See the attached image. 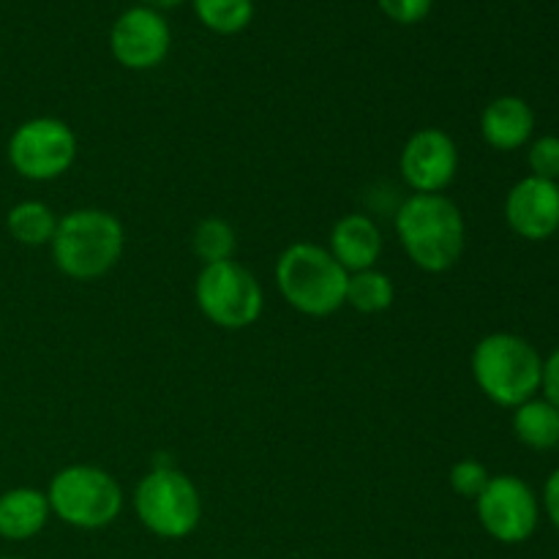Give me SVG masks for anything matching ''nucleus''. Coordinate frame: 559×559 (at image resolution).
Listing matches in <instances>:
<instances>
[{
  "label": "nucleus",
  "instance_id": "19",
  "mask_svg": "<svg viewBox=\"0 0 559 559\" xmlns=\"http://www.w3.org/2000/svg\"><path fill=\"white\" fill-rule=\"evenodd\" d=\"M191 249H194L197 260L202 265H216V262H227L235 257L238 249V235L235 227L222 216L202 218L191 235Z\"/></svg>",
  "mask_w": 559,
  "mask_h": 559
},
{
  "label": "nucleus",
  "instance_id": "7",
  "mask_svg": "<svg viewBox=\"0 0 559 559\" xmlns=\"http://www.w3.org/2000/svg\"><path fill=\"white\" fill-rule=\"evenodd\" d=\"M194 300L202 317L224 331H243L262 317L265 293L249 267L227 260L202 265L194 282Z\"/></svg>",
  "mask_w": 559,
  "mask_h": 559
},
{
  "label": "nucleus",
  "instance_id": "13",
  "mask_svg": "<svg viewBox=\"0 0 559 559\" xmlns=\"http://www.w3.org/2000/svg\"><path fill=\"white\" fill-rule=\"evenodd\" d=\"M382 246L385 243H382V233L374 218L366 216V213H349V216H342L333 224L328 251L344 271L358 273L377 267L382 257Z\"/></svg>",
  "mask_w": 559,
  "mask_h": 559
},
{
  "label": "nucleus",
  "instance_id": "4",
  "mask_svg": "<svg viewBox=\"0 0 559 559\" xmlns=\"http://www.w3.org/2000/svg\"><path fill=\"white\" fill-rule=\"evenodd\" d=\"M349 273L320 243L287 246L276 260V284L282 298L306 317L336 314L347 298Z\"/></svg>",
  "mask_w": 559,
  "mask_h": 559
},
{
  "label": "nucleus",
  "instance_id": "26",
  "mask_svg": "<svg viewBox=\"0 0 559 559\" xmlns=\"http://www.w3.org/2000/svg\"><path fill=\"white\" fill-rule=\"evenodd\" d=\"M183 0H142V5H151V9H173V5H180Z\"/></svg>",
  "mask_w": 559,
  "mask_h": 559
},
{
  "label": "nucleus",
  "instance_id": "10",
  "mask_svg": "<svg viewBox=\"0 0 559 559\" xmlns=\"http://www.w3.org/2000/svg\"><path fill=\"white\" fill-rule=\"evenodd\" d=\"M173 47V33L164 14L151 5L126 9L109 31L115 60L131 71H147L164 63Z\"/></svg>",
  "mask_w": 559,
  "mask_h": 559
},
{
  "label": "nucleus",
  "instance_id": "15",
  "mask_svg": "<svg viewBox=\"0 0 559 559\" xmlns=\"http://www.w3.org/2000/svg\"><path fill=\"white\" fill-rule=\"evenodd\" d=\"M49 500L47 491L33 486H16L0 495V538L3 540H31L47 527Z\"/></svg>",
  "mask_w": 559,
  "mask_h": 559
},
{
  "label": "nucleus",
  "instance_id": "9",
  "mask_svg": "<svg viewBox=\"0 0 559 559\" xmlns=\"http://www.w3.org/2000/svg\"><path fill=\"white\" fill-rule=\"evenodd\" d=\"M480 527L506 546L530 540L540 522V500L519 475H491L489 486L475 500Z\"/></svg>",
  "mask_w": 559,
  "mask_h": 559
},
{
  "label": "nucleus",
  "instance_id": "21",
  "mask_svg": "<svg viewBox=\"0 0 559 559\" xmlns=\"http://www.w3.org/2000/svg\"><path fill=\"white\" fill-rule=\"evenodd\" d=\"M491 473L486 469V464L475 462V459H462L451 467V475H448V484L464 500H478L480 491L489 486Z\"/></svg>",
  "mask_w": 559,
  "mask_h": 559
},
{
  "label": "nucleus",
  "instance_id": "24",
  "mask_svg": "<svg viewBox=\"0 0 559 559\" xmlns=\"http://www.w3.org/2000/svg\"><path fill=\"white\" fill-rule=\"evenodd\" d=\"M540 393L546 402L559 407V347L549 358H544V369H540Z\"/></svg>",
  "mask_w": 559,
  "mask_h": 559
},
{
  "label": "nucleus",
  "instance_id": "20",
  "mask_svg": "<svg viewBox=\"0 0 559 559\" xmlns=\"http://www.w3.org/2000/svg\"><path fill=\"white\" fill-rule=\"evenodd\" d=\"M191 3L197 20L218 36H235L254 20V0H191Z\"/></svg>",
  "mask_w": 559,
  "mask_h": 559
},
{
  "label": "nucleus",
  "instance_id": "18",
  "mask_svg": "<svg viewBox=\"0 0 559 559\" xmlns=\"http://www.w3.org/2000/svg\"><path fill=\"white\" fill-rule=\"evenodd\" d=\"M393 298H396V287L388 273L377 271V267L349 273L347 298H344V306L349 309L360 311V314H382L391 309Z\"/></svg>",
  "mask_w": 559,
  "mask_h": 559
},
{
  "label": "nucleus",
  "instance_id": "2",
  "mask_svg": "<svg viewBox=\"0 0 559 559\" xmlns=\"http://www.w3.org/2000/svg\"><path fill=\"white\" fill-rule=\"evenodd\" d=\"M123 249V222L102 207H80L60 216L49 243L55 267L74 282H96L107 276L120 262Z\"/></svg>",
  "mask_w": 559,
  "mask_h": 559
},
{
  "label": "nucleus",
  "instance_id": "23",
  "mask_svg": "<svg viewBox=\"0 0 559 559\" xmlns=\"http://www.w3.org/2000/svg\"><path fill=\"white\" fill-rule=\"evenodd\" d=\"M377 3H380L382 14L391 16L399 25H415L429 16L435 0H377Z\"/></svg>",
  "mask_w": 559,
  "mask_h": 559
},
{
  "label": "nucleus",
  "instance_id": "8",
  "mask_svg": "<svg viewBox=\"0 0 559 559\" xmlns=\"http://www.w3.org/2000/svg\"><path fill=\"white\" fill-rule=\"evenodd\" d=\"M5 156L20 178L49 183L69 173L76 162V134L60 118H31L11 131Z\"/></svg>",
  "mask_w": 559,
  "mask_h": 559
},
{
  "label": "nucleus",
  "instance_id": "17",
  "mask_svg": "<svg viewBox=\"0 0 559 559\" xmlns=\"http://www.w3.org/2000/svg\"><path fill=\"white\" fill-rule=\"evenodd\" d=\"M58 222V213H55L47 202L38 200L16 202V205L5 213V229H9L11 238L22 246H31V249L52 243Z\"/></svg>",
  "mask_w": 559,
  "mask_h": 559
},
{
  "label": "nucleus",
  "instance_id": "12",
  "mask_svg": "<svg viewBox=\"0 0 559 559\" xmlns=\"http://www.w3.org/2000/svg\"><path fill=\"white\" fill-rule=\"evenodd\" d=\"M506 222L519 238L544 243L559 233V186L527 175L506 197Z\"/></svg>",
  "mask_w": 559,
  "mask_h": 559
},
{
  "label": "nucleus",
  "instance_id": "16",
  "mask_svg": "<svg viewBox=\"0 0 559 559\" xmlns=\"http://www.w3.org/2000/svg\"><path fill=\"white\" fill-rule=\"evenodd\" d=\"M513 435L533 451H555L559 448V407L544 396L519 404L513 409Z\"/></svg>",
  "mask_w": 559,
  "mask_h": 559
},
{
  "label": "nucleus",
  "instance_id": "5",
  "mask_svg": "<svg viewBox=\"0 0 559 559\" xmlns=\"http://www.w3.org/2000/svg\"><path fill=\"white\" fill-rule=\"evenodd\" d=\"M134 513L156 538L180 540L200 527L202 497L183 469L156 464L134 486Z\"/></svg>",
  "mask_w": 559,
  "mask_h": 559
},
{
  "label": "nucleus",
  "instance_id": "22",
  "mask_svg": "<svg viewBox=\"0 0 559 559\" xmlns=\"http://www.w3.org/2000/svg\"><path fill=\"white\" fill-rule=\"evenodd\" d=\"M530 175L540 180H559V136L544 134L530 142L527 151Z\"/></svg>",
  "mask_w": 559,
  "mask_h": 559
},
{
  "label": "nucleus",
  "instance_id": "25",
  "mask_svg": "<svg viewBox=\"0 0 559 559\" xmlns=\"http://www.w3.org/2000/svg\"><path fill=\"white\" fill-rule=\"evenodd\" d=\"M540 502H544V511H546V516H549V522L559 530V467L549 475V478H546L544 497H540Z\"/></svg>",
  "mask_w": 559,
  "mask_h": 559
},
{
  "label": "nucleus",
  "instance_id": "14",
  "mask_svg": "<svg viewBox=\"0 0 559 559\" xmlns=\"http://www.w3.org/2000/svg\"><path fill=\"white\" fill-rule=\"evenodd\" d=\"M535 131V112L524 98L519 96H500L486 104L480 112V134L486 145L500 153L519 151L530 145Z\"/></svg>",
  "mask_w": 559,
  "mask_h": 559
},
{
  "label": "nucleus",
  "instance_id": "6",
  "mask_svg": "<svg viewBox=\"0 0 559 559\" xmlns=\"http://www.w3.org/2000/svg\"><path fill=\"white\" fill-rule=\"evenodd\" d=\"M49 511L74 530H104L123 511V489L112 473L93 464H69L47 486Z\"/></svg>",
  "mask_w": 559,
  "mask_h": 559
},
{
  "label": "nucleus",
  "instance_id": "1",
  "mask_svg": "<svg viewBox=\"0 0 559 559\" xmlns=\"http://www.w3.org/2000/svg\"><path fill=\"white\" fill-rule=\"evenodd\" d=\"M396 235L404 254L426 273H445L462 260L467 224L456 202L445 194H409L399 205Z\"/></svg>",
  "mask_w": 559,
  "mask_h": 559
},
{
  "label": "nucleus",
  "instance_id": "28",
  "mask_svg": "<svg viewBox=\"0 0 559 559\" xmlns=\"http://www.w3.org/2000/svg\"><path fill=\"white\" fill-rule=\"evenodd\" d=\"M557 186H559V180H557Z\"/></svg>",
  "mask_w": 559,
  "mask_h": 559
},
{
  "label": "nucleus",
  "instance_id": "11",
  "mask_svg": "<svg viewBox=\"0 0 559 559\" xmlns=\"http://www.w3.org/2000/svg\"><path fill=\"white\" fill-rule=\"evenodd\" d=\"M399 173L415 194H442L456 180L459 147L448 131L418 129L402 147Z\"/></svg>",
  "mask_w": 559,
  "mask_h": 559
},
{
  "label": "nucleus",
  "instance_id": "3",
  "mask_svg": "<svg viewBox=\"0 0 559 559\" xmlns=\"http://www.w3.org/2000/svg\"><path fill=\"white\" fill-rule=\"evenodd\" d=\"M473 380L497 407L516 409L540 393L544 358L519 333H489L473 349Z\"/></svg>",
  "mask_w": 559,
  "mask_h": 559
},
{
  "label": "nucleus",
  "instance_id": "27",
  "mask_svg": "<svg viewBox=\"0 0 559 559\" xmlns=\"http://www.w3.org/2000/svg\"><path fill=\"white\" fill-rule=\"evenodd\" d=\"M0 559H16V557H0Z\"/></svg>",
  "mask_w": 559,
  "mask_h": 559
}]
</instances>
